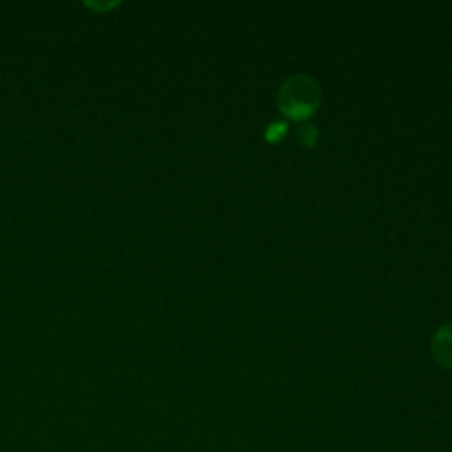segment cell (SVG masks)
I'll return each mask as SVG.
<instances>
[{
    "label": "cell",
    "instance_id": "cell-2",
    "mask_svg": "<svg viewBox=\"0 0 452 452\" xmlns=\"http://www.w3.org/2000/svg\"><path fill=\"white\" fill-rule=\"evenodd\" d=\"M431 354L442 366L452 370V321L444 325L431 341Z\"/></svg>",
    "mask_w": 452,
    "mask_h": 452
},
{
    "label": "cell",
    "instance_id": "cell-1",
    "mask_svg": "<svg viewBox=\"0 0 452 452\" xmlns=\"http://www.w3.org/2000/svg\"><path fill=\"white\" fill-rule=\"evenodd\" d=\"M320 87L308 74H295L281 85L278 106L292 120H306L320 106Z\"/></svg>",
    "mask_w": 452,
    "mask_h": 452
},
{
    "label": "cell",
    "instance_id": "cell-4",
    "mask_svg": "<svg viewBox=\"0 0 452 452\" xmlns=\"http://www.w3.org/2000/svg\"><path fill=\"white\" fill-rule=\"evenodd\" d=\"M284 135H286V124L284 122H272L267 128V131H265V138H267L271 144L281 142L284 138Z\"/></svg>",
    "mask_w": 452,
    "mask_h": 452
},
{
    "label": "cell",
    "instance_id": "cell-3",
    "mask_svg": "<svg viewBox=\"0 0 452 452\" xmlns=\"http://www.w3.org/2000/svg\"><path fill=\"white\" fill-rule=\"evenodd\" d=\"M297 140H299V144L302 145V147H313L318 140L317 128H315V126H302V128H299V131H297Z\"/></svg>",
    "mask_w": 452,
    "mask_h": 452
}]
</instances>
